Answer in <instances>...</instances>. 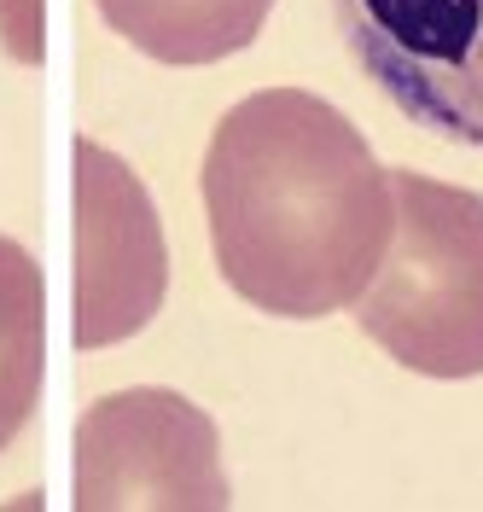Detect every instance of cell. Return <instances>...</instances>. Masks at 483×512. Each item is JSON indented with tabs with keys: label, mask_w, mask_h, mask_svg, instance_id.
Wrapping results in <instances>:
<instances>
[{
	"label": "cell",
	"mask_w": 483,
	"mask_h": 512,
	"mask_svg": "<svg viewBox=\"0 0 483 512\" xmlns=\"http://www.w3.org/2000/svg\"><path fill=\"white\" fill-rule=\"evenodd\" d=\"M198 192L222 280L274 320L355 309L396 233L390 169L303 88L239 99L210 134Z\"/></svg>",
	"instance_id": "obj_1"
},
{
	"label": "cell",
	"mask_w": 483,
	"mask_h": 512,
	"mask_svg": "<svg viewBox=\"0 0 483 512\" xmlns=\"http://www.w3.org/2000/svg\"><path fill=\"white\" fill-rule=\"evenodd\" d=\"M361 76L454 146L483 152V0H332Z\"/></svg>",
	"instance_id": "obj_3"
},
{
	"label": "cell",
	"mask_w": 483,
	"mask_h": 512,
	"mask_svg": "<svg viewBox=\"0 0 483 512\" xmlns=\"http://www.w3.org/2000/svg\"><path fill=\"white\" fill-rule=\"evenodd\" d=\"M99 18L158 64H216L262 35L274 0H94Z\"/></svg>",
	"instance_id": "obj_6"
},
{
	"label": "cell",
	"mask_w": 483,
	"mask_h": 512,
	"mask_svg": "<svg viewBox=\"0 0 483 512\" xmlns=\"http://www.w3.org/2000/svg\"><path fill=\"white\" fill-rule=\"evenodd\" d=\"M396 233L355 320L419 379L483 373V198L414 169H390Z\"/></svg>",
	"instance_id": "obj_2"
},
{
	"label": "cell",
	"mask_w": 483,
	"mask_h": 512,
	"mask_svg": "<svg viewBox=\"0 0 483 512\" xmlns=\"http://www.w3.org/2000/svg\"><path fill=\"white\" fill-rule=\"evenodd\" d=\"M47 367V280L18 239L0 233V448L24 431Z\"/></svg>",
	"instance_id": "obj_7"
},
{
	"label": "cell",
	"mask_w": 483,
	"mask_h": 512,
	"mask_svg": "<svg viewBox=\"0 0 483 512\" xmlns=\"http://www.w3.org/2000/svg\"><path fill=\"white\" fill-rule=\"evenodd\" d=\"M76 507H227L216 425L175 390H123L82 419Z\"/></svg>",
	"instance_id": "obj_4"
},
{
	"label": "cell",
	"mask_w": 483,
	"mask_h": 512,
	"mask_svg": "<svg viewBox=\"0 0 483 512\" xmlns=\"http://www.w3.org/2000/svg\"><path fill=\"white\" fill-rule=\"evenodd\" d=\"M76 204H82V268H76V344L99 350L158 315L169 256L146 187L129 163L94 140H76Z\"/></svg>",
	"instance_id": "obj_5"
}]
</instances>
